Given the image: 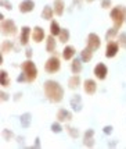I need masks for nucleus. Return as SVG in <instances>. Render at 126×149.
<instances>
[{
    "instance_id": "nucleus-39",
    "label": "nucleus",
    "mask_w": 126,
    "mask_h": 149,
    "mask_svg": "<svg viewBox=\"0 0 126 149\" xmlns=\"http://www.w3.org/2000/svg\"><path fill=\"white\" fill-rule=\"evenodd\" d=\"M87 1H93V0H87Z\"/></svg>"
},
{
    "instance_id": "nucleus-14",
    "label": "nucleus",
    "mask_w": 126,
    "mask_h": 149,
    "mask_svg": "<svg viewBox=\"0 0 126 149\" xmlns=\"http://www.w3.org/2000/svg\"><path fill=\"white\" fill-rule=\"evenodd\" d=\"M71 106L75 111H79L82 109V99L79 95H74V97L71 99Z\"/></svg>"
},
{
    "instance_id": "nucleus-13",
    "label": "nucleus",
    "mask_w": 126,
    "mask_h": 149,
    "mask_svg": "<svg viewBox=\"0 0 126 149\" xmlns=\"http://www.w3.org/2000/svg\"><path fill=\"white\" fill-rule=\"evenodd\" d=\"M29 35H31V28L29 26H24L21 29V45H28L29 42Z\"/></svg>"
},
{
    "instance_id": "nucleus-29",
    "label": "nucleus",
    "mask_w": 126,
    "mask_h": 149,
    "mask_svg": "<svg viewBox=\"0 0 126 149\" xmlns=\"http://www.w3.org/2000/svg\"><path fill=\"white\" fill-rule=\"evenodd\" d=\"M51 131H53V132H61V131H63L61 124L60 123H53L51 124Z\"/></svg>"
},
{
    "instance_id": "nucleus-27",
    "label": "nucleus",
    "mask_w": 126,
    "mask_h": 149,
    "mask_svg": "<svg viewBox=\"0 0 126 149\" xmlns=\"http://www.w3.org/2000/svg\"><path fill=\"white\" fill-rule=\"evenodd\" d=\"M10 81H8V75H7L6 71H1V85L3 86H8Z\"/></svg>"
},
{
    "instance_id": "nucleus-9",
    "label": "nucleus",
    "mask_w": 126,
    "mask_h": 149,
    "mask_svg": "<svg viewBox=\"0 0 126 149\" xmlns=\"http://www.w3.org/2000/svg\"><path fill=\"white\" fill-rule=\"evenodd\" d=\"M32 39L36 42V43H39V42H42L44 39V31L42 26H35L33 28V32H32Z\"/></svg>"
},
{
    "instance_id": "nucleus-31",
    "label": "nucleus",
    "mask_w": 126,
    "mask_h": 149,
    "mask_svg": "<svg viewBox=\"0 0 126 149\" xmlns=\"http://www.w3.org/2000/svg\"><path fill=\"white\" fill-rule=\"evenodd\" d=\"M119 45L123 46V47H126V33H122L119 36Z\"/></svg>"
},
{
    "instance_id": "nucleus-26",
    "label": "nucleus",
    "mask_w": 126,
    "mask_h": 149,
    "mask_svg": "<svg viewBox=\"0 0 126 149\" xmlns=\"http://www.w3.org/2000/svg\"><path fill=\"white\" fill-rule=\"evenodd\" d=\"M14 46H13V43L10 42V40H4L3 43H1V52L3 53H8L11 49H13Z\"/></svg>"
},
{
    "instance_id": "nucleus-12",
    "label": "nucleus",
    "mask_w": 126,
    "mask_h": 149,
    "mask_svg": "<svg viewBox=\"0 0 126 149\" xmlns=\"http://www.w3.org/2000/svg\"><path fill=\"white\" fill-rule=\"evenodd\" d=\"M35 7V3L32 0H24L21 4H19V11L21 13H31Z\"/></svg>"
},
{
    "instance_id": "nucleus-30",
    "label": "nucleus",
    "mask_w": 126,
    "mask_h": 149,
    "mask_svg": "<svg viewBox=\"0 0 126 149\" xmlns=\"http://www.w3.org/2000/svg\"><path fill=\"white\" fill-rule=\"evenodd\" d=\"M67 130H68V132H70V135L72 136V138H78V136H79V131H76L75 128H72V127H68Z\"/></svg>"
},
{
    "instance_id": "nucleus-4",
    "label": "nucleus",
    "mask_w": 126,
    "mask_h": 149,
    "mask_svg": "<svg viewBox=\"0 0 126 149\" xmlns=\"http://www.w3.org/2000/svg\"><path fill=\"white\" fill-rule=\"evenodd\" d=\"M60 68H61V63H60V58L57 57V56H51L46 61V64H44V70H46V72H49V74H54Z\"/></svg>"
},
{
    "instance_id": "nucleus-35",
    "label": "nucleus",
    "mask_w": 126,
    "mask_h": 149,
    "mask_svg": "<svg viewBox=\"0 0 126 149\" xmlns=\"http://www.w3.org/2000/svg\"><path fill=\"white\" fill-rule=\"evenodd\" d=\"M111 131H112V127H111V125H107V127L104 128V132H105V134H111Z\"/></svg>"
},
{
    "instance_id": "nucleus-33",
    "label": "nucleus",
    "mask_w": 126,
    "mask_h": 149,
    "mask_svg": "<svg viewBox=\"0 0 126 149\" xmlns=\"http://www.w3.org/2000/svg\"><path fill=\"white\" fill-rule=\"evenodd\" d=\"M3 135H4V139H6V141H8V139H10V136H11V132H10L8 130H4V131H3Z\"/></svg>"
},
{
    "instance_id": "nucleus-7",
    "label": "nucleus",
    "mask_w": 126,
    "mask_h": 149,
    "mask_svg": "<svg viewBox=\"0 0 126 149\" xmlns=\"http://www.w3.org/2000/svg\"><path fill=\"white\" fill-rule=\"evenodd\" d=\"M100 43H101V40H100V38H98V35L90 33L87 36V46L92 50H97V49L100 47Z\"/></svg>"
},
{
    "instance_id": "nucleus-37",
    "label": "nucleus",
    "mask_w": 126,
    "mask_h": 149,
    "mask_svg": "<svg viewBox=\"0 0 126 149\" xmlns=\"http://www.w3.org/2000/svg\"><path fill=\"white\" fill-rule=\"evenodd\" d=\"M26 56H28V57H31V56H32V50H31V49H28V50H26Z\"/></svg>"
},
{
    "instance_id": "nucleus-32",
    "label": "nucleus",
    "mask_w": 126,
    "mask_h": 149,
    "mask_svg": "<svg viewBox=\"0 0 126 149\" xmlns=\"http://www.w3.org/2000/svg\"><path fill=\"white\" fill-rule=\"evenodd\" d=\"M109 6H111V1H109V0H103V1H101V7H104V8H108Z\"/></svg>"
},
{
    "instance_id": "nucleus-5",
    "label": "nucleus",
    "mask_w": 126,
    "mask_h": 149,
    "mask_svg": "<svg viewBox=\"0 0 126 149\" xmlns=\"http://www.w3.org/2000/svg\"><path fill=\"white\" fill-rule=\"evenodd\" d=\"M1 32H3V35H7V36L17 33V26H15L13 19H3V22H1Z\"/></svg>"
},
{
    "instance_id": "nucleus-22",
    "label": "nucleus",
    "mask_w": 126,
    "mask_h": 149,
    "mask_svg": "<svg viewBox=\"0 0 126 149\" xmlns=\"http://www.w3.org/2000/svg\"><path fill=\"white\" fill-rule=\"evenodd\" d=\"M50 32H51V35H54V36L60 35V32H61V28H60V25H58V22H57V21H53V22H51Z\"/></svg>"
},
{
    "instance_id": "nucleus-18",
    "label": "nucleus",
    "mask_w": 126,
    "mask_h": 149,
    "mask_svg": "<svg viewBox=\"0 0 126 149\" xmlns=\"http://www.w3.org/2000/svg\"><path fill=\"white\" fill-rule=\"evenodd\" d=\"M79 85H81V77L79 75H74V77H71L68 79V86H70L71 89H76V88H79Z\"/></svg>"
},
{
    "instance_id": "nucleus-28",
    "label": "nucleus",
    "mask_w": 126,
    "mask_h": 149,
    "mask_svg": "<svg viewBox=\"0 0 126 149\" xmlns=\"http://www.w3.org/2000/svg\"><path fill=\"white\" fill-rule=\"evenodd\" d=\"M116 32H118V28H111V29L107 32V36H105V38H107V40H112L111 38H114V36L116 35Z\"/></svg>"
},
{
    "instance_id": "nucleus-11",
    "label": "nucleus",
    "mask_w": 126,
    "mask_h": 149,
    "mask_svg": "<svg viewBox=\"0 0 126 149\" xmlns=\"http://www.w3.org/2000/svg\"><path fill=\"white\" fill-rule=\"evenodd\" d=\"M72 118V113L68 111L67 109H60L57 111V120L58 121H70Z\"/></svg>"
},
{
    "instance_id": "nucleus-19",
    "label": "nucleus",
    "mask_w": 126,
    "mask_h": 149,
    "mask_svg": "<svg viewBox=\"0 0 126 149\" xmlns=\"http://www.w3.org/2000/svg\"><path fill=\"white\" fill-rule=\"evenodd\" d=\"M82 58H74V61H72V65H71V70L74 74H79V72L82 71Z\"/></svg>"
},
{
    "instance_id": "nucleus-15",
    "label": "nucleus",
    "mask_w": 126,
    "mask_h": 149,
    "mask_svg": "<svg viewBox=\"0 0 126 149\" xmlns=\"http://www.w3.org/2000/svg\"><path fill=\"white\" fill-rule=\"evenodd\" d=\"M46 50L49 53H53L56 50V40H54V35H50L46 39Z\"/></svg>"
},
{
    "instance_id": "nucleus-34",
    "label": "nucleus",
    "mask_w": 126,
    "mask_h": 149,
    "mask_svg": "<svg viewBox=\"0 0 126 149\" xmlns=\"http://www.w3.org/2000/svg\"><path fill=\"white\" fill-rule=\"evenodd\" d=\"M17 81H18V82H22V81H26V77H25V74L22 72V74H21V75H19V77L17 78Z\"/></svg>"
},
{
    "instance_id": "nucleus-20",
    "label": "nucleus",
    "mask_w": 126,
    "mask_h": 149,
    "mask_svg": "<svg viewBox=\"0 0 126 149\" xmlns=\"http://www.w3.org/2000/svg\"><path fill=\"white\" fill-rule=\"evenodd\" d=\"M54 13L57 15H63L64 13V1L63 0H56L54 1Z\"/></svg>"
},
{
    "instance_id": "nucleus-3",
    "label": "nucleus",
    "mask_w": 126,
    "mask_h": 149,
    "mask_svg": "<svg viewBox=\"0 0 126 149\" xmlns=\"http://www.w3.org/2000/svg\"><path fill=\"white\" fill-rule=\"evenodd\" d=\"M109 15H111V19H112L114 24H115V28L119 29L120 25L125 21V13H123V10L120 7H115V8H112V11H111Z\"/></svg>"
},
{
    "instance_id": "nucleus-38",
    "label": "nucleus",
    "mask_w": 126,
    "mask_h": 149,
    "mask_svg": "<svg viewBox=\"0 0 126 149\" xmlns=\"http://www.w3.org/2000/svg\"><path fill=\"white\" fill-rule=\"evenodd\" d=\"M1 96H3V100H7V99H8L7 93H1Z\"/></svg>"
},
{
    "instance_id": "nucleus-25",
    "label": "nucleus",
    "mask_w": 126,
    "mask_h": 149,
    "mask_svg": "<svg viewBox=\"0 0 126 149\" xmlns=\"http://www.w3.org/2000/svg\"><path fill=\"white\" fill-rule=\"evenodd\" d=\"M58 38H60V42L65 43V42L70 39V31H68V29H61V32H60V35H58Z\"/></svg>"
},
{
    "instance_id": "nucleus-8",
    "label": "nucleus",
    "mask_w": 126,
    "mask_h": 149,
    "mask_svg": "<svg viewBox=\"0 0 126 149\" xmlns=\"http://www.w3.org/2000/svg\"><path fill=\"white\" fill-rule=\"evenodd\" d=\"M118 49H119V45L116 43V42H112V40H109L107 45V50H105V56L108 58L111 57H115L116 56V53H118Z\"/></svg>"
},
{
    "instance_id": "nucleus-36",
    "label": "nucleus",
    "mask_w": 126,
    "mask_h": 149,
    "mask_svg": "<svg viewBox=\"0 0 126 149\" xmlns=\"http://www.w3.org/2000/svg\"><path fill=\"white\" fill-rule=\"evenodd\" d=\"M1 3H3V4L6 6V8H7V10H10V8H11V7H10V3H8V1H6V0H3Z\"/></svg>"
},
{
    "instance_id": "nucleus-1",
    "label": "nucleus",
    "mask_w": 126,
    "mask_h": 149,
    "mask_svg": "<svg viewBox=\"0 0 126 149\" xmlns=\"http://www.w3.org/2000/svg\"><path fill=\"white\" fill-rule=\"evenodd\" d=\"M44 93H46L47 99L50 102H54V103L61 102L64 97L63 86L58 84L57 81H53V79H49V81L44 82Z\"/></svg>"
},
{
    "instance_id": "nucleus-24",
    "label": "nucleus",
    "mask_w": 126,
    "mask_h": 149,
    "mask_svg": "<svg viewBox=\"0 0 126 149\" xmlns=\"http://www.w3.org/2000/svg\"><path fill=\"white\" fill-rule=\"evenodd\" d=\"M42 17H43L44 19L53 18V10H51L49 6H46V7L43 8V11H42Z\"/></svg>"
},
{
    "instance_id": "nucleus-10",
    "label": "nucleus",
    "mask_w": 126,
    "mask_h": 149,
    "mask_svg": "<svg viewBox=\"0 0 126 149\" xmlns=\"http://www.w3.org/2000/svg\"><path fill=\"white\" fill-rule=\"evenodd\" d=\"M83 88H85V92L87 93V95H93L97 89V85L93 79H86L85 82H83Z\"/></svg>"
},
{
    "instance_id": "nucleus-21",
    "label": "nucleus",
    "mask_w": 126,
    "mask_h": 149,
    "mask_svg": "<svg viewBox=\"0 0 126 149\" xmlns=\"http://www.w3.org/2000/svg\"><path fill=\"white\" fill-rule=\"evenodd\" d=\"M31 114L29 113H25V114H22L21 116V124H22V127L24 128H28L29 125H31Z\"/></svg>"
},
{
    "instance_id": "nucleus-16",
    "label": "nucleus",
    "mask_w": 126,
    "mask_h": 149,
    "mask_svg": "<svg viewBox=\"0 0 126 149\" xmlns=\"http://www.w3.org/2000/svg\"><path fill=\"white\" fill-rule=\"evenodd\" d=\"M75 47L74 46H65V49H64L63 52V57L65 58V60H71V58L75 56Z\"/></svg>"
},
{
    "instance_id": "nucleus-2",
    "label": "nucleus",
    "mask_w": 126,
    "mask_h": 149,
    "mask_svg": "<svg viewBox=\"0 0 126 149\" xmlns=\"http://www.w3.org/2000/svg\"><path fill=\"white\" fill-rule=\"evenodd\" d=\"M21 68H22V72L25 74L26 77V82H33L36 77H38V68L35 63H32L31 60H26L21 64Z\"/></svg>"
},
{
    "instance_id": "nucleus-6",
    "label": "nucleus",
    "mask_w": 126,
    "mask_h": 149,
    "mask_svg": "<svg viewBox=\"0 0 126 149\" xmlns=\"http://www.w3.org/2000/svg\"><path fill=\"white\" fill-rule=\"evenodd\" d=\"M107 72H108V68L104 63H98V64L94 67V75H96V78H98V79H105Z\"/></svg>"
},
{
    "instance_id": "nucleus-23",
    "label": "nucleus",
    "mask_w": 126,
    "mask_h": 149,
    "mask_svg": "<svg viewBox=\"0 0 126 149\" xmlns=\"http://www.w3.org/2000/svg\"><path fill=\"white\" fill-rule=\"evenodd\" d=\"M94 135V131L93 130H87L86 131V134H85V145L89 146V145H93V139H92V136Z\"/></svg>"
},
{
    "instance_id": "nucleus-17",
    "label": "nucleus",
    "mask_w": 126,
    "mask_h": 149,
    "mask_svg": "<svg viewBox=\"0 0 126 149\" xmlns=\"http://www.w3.org/2000/svg\"><path fill=\"white\" fill-rule=\"evenodd\" d=\"M93 52H94V50H92L89 46L86 49H83L82 52H81V58H82V61H90L92 57H93Z\"/></svg>"
}]
</instances>
